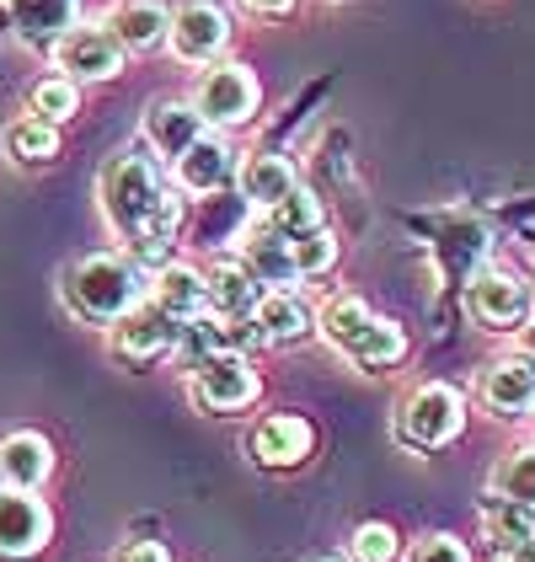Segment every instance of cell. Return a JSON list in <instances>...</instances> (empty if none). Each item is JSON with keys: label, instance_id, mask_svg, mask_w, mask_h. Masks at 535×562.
Instances as JSON below:
<instances>
[{"label": "cell", "instance_id": "4316f807", "mask_svg": "<svg viewBox=\"0 0 535 562\" xmlns=\"http://www.w3.org/2000/svg\"><path fill=\"white\" fill-rule=\"evenodd\" d=\"M492 498H509V504H525L535 509V445H514L488 476Z\"/></svg>", "mask_w": 535, "mask_h": 562}, {"label": "cell", "instance_id": "4dcf8cb0", "mask_svg": "<svg viewBox=\"0 0 535 562\" xmlns=\"http://www.w3.org/2000/svg\"><path fill=\"white\" fill-rule=\"evenodd\" d=\"M332 262H338V236H332L327 225L295 241V273H300V279H311V273H327Z\"/></svg>", "mask_w": 535, "mask_h": 562}, {"label": "cell", "instance_id": "d590c367", "mask_svg": "<svg viewBox=\"0 0 535 562\" xmlns=\"http://www.w3.org/2000/svg\"><path fill=\"white\" fill-rule=\"evenodd\" d=\"M509 562H535V536H525V541L509 552Z\"/></svg>", "mask_w": 535, "mask_h": 562}, {"label": "cell", "instance_id": "7a4b0ae2", "mask_svg": "<svg viewBox=\"0 0 535 562\" xmlns=\"http://www.w3.org/2000/svg\"><path fill=\"white\" fill-rule=\"evenodd\" d=\"M96 199H102V215L113 225V236L129 241L134 231L145 225V215L167 199V182H161V167L145 156V150H124L102 167V182H96Z\"/></svg>", "mask_w": 535, "mask_h": 562}, {"label": "cell", "instance_id": "cb8c5ba5", "mask_svg": "<svg viewBox=\"0 0 535 562\" xmlns=\"http://www.w3.org/2000/svg\"><path fill=\"white\" fill-rule=\"evenodd\" d=\"M343 359L358 364V370H369V375H380V370H391V364L407 359V333H401L391 316H369V327L358 333V344Z\"/></svg>", "mask_w": 535, "mask_h": 562}, {"label": "cell", "instance_id": "ac0fdd59", "mask_svg": "<svg viewBox=\"0 0 535 562\" xmlns=\"http://www.w3.org/2000/svg\"><path fill=\"white\" fill-rule=\"evenodd\" d=\"M0 472H5V487L16 493H38L54 472V445H48L38 429H16L0 439Z\"/></svg>", "mask_w": 535, "mask_h": 562}, {"label": "cell", "instance_id": "f35d334b", "mask_svg": "<svg viewBox=\"0 0 535 562\" xmlns=\"http://www.w3.org/2000/svg\"><path fill=\"white\" fill-rule=\"evenodd\" d=\"M0 493H5V472H0Z\"/></svg>", "mask_w": 535, "mask_h": 562}, {"label": "cell", "instance_id": "2e32d148", "mask_svg": "<svg viewBox=\"0 0 535 562\" xmlns=\"http://www.w3.org/2000/svg\"><path fill=\"white\" fill-rule=\"evenodd\" d=\"M316 434L306 418H295V413H273L263 418L258 429H252V456H258V467H273V472H289V467H300L306 456H311Z\"/></svg>", "mask_w": 535, "mask_h": 562}, {"label": "cell", "instance_id": "30bf717a", "mask_svg": "<svg viewBox=\"0 0 535 562\" xmlns=\"http://www.w3.org/2000/svg\"><path fill=\"white\" fill-rule=\"evenodd\" d=\"M107 344H113V353H118L124 364H150V359L172 353V344H178V322L161 316L150 301H139L107 327Z\"/></svg>", "mask_w": 535, "mask_h": 562}, {"label": "cell", "instance_id": "d6986e66", "mask_svg": "<svg viewBox=\"0 0 535 562\" xmlns=\"http://www.w3.org/2000/svg\"><path fill=\"white\" fill-rule=\"evenodd\" d=\"M252 327H258L263 344L289 348V344H300V338H311L316 316L295 290H263V301H258V311H252Z\"/></svg>", "mask_w": 535, "mask_h": 562}, {"label": "cell", "instance_id": "8992f818", "mask_svg": "<svg viewBox=\"0 0 535 562\" xmlns=\"http://www.w3.org/2000/svg\"><path fill=\"white\" fill-rule=\"evenodd\" d=\"M187 386H193V402L204 413H241V407H252L263 396V381H258V370H252L247 353H215V359H204Z\"/></svg>", "mask_w": 535, "mask_h": 562}, {"label": "cell", "instance_id": "5b68a950", "mask_svg": "<svg viewBox=\"0 0 535 562\" xmlns=\"http://www.w3.org/2000/svg\"><path fill=\"white\" fill-rule=\"evenodd\" d=\"M466 316L482 327V333H520L531 322V284L503 268V262H488L471 273L466 284Z\"/></svg>", "mask_w": 535, "mask_h": 562}, {"label": "cell", "instance_id": "5bb4252c", "mask_svg": "<svg viewBox=\"0 0 535 562\" xmlns=\"http://www.w3.org/2000/svg\"><path fill=\"white\" fill-rule=\"evenodd\" d=\"M241 268L263 284V290H295V241L289 236H278L273 225H252L247 236H241Z\"/></svg>", "mask_w": 535, "mask_h": 562}, {"label": "cell", "instance_id": "e575fe53", "mask_svg": "<svg viewBox=\"0 0 535 562\" xmlns=\"http://www.w3.org/2000/svg\"><path fill=\"white\" fill-rule=\"evenodd\" d=\"M252 16H289L295 11V0H241Z\"/></svg>", "mask_w": 535, "mask_h": 562}, {"label": "cell", "instance_id": "44dd1931", "mask_svg": "<svg viewBox=\"0 0 535 562\" xmlns=\"http://www.w3.org/2000/svg\"><path fill=\"white\" fill-rule=\"evenodd\" d=\"M204 284H209V311L225 316V322H252V311L263 301V284L241 268V258L215 262V268L204 273Z\"/></svg>", "mask_w": 535, "mask_h": 562}, {"label": "cell", "instance_id": "ba28073f", "mask_svg": "<svg viewBox=\"0 0 535 562\" xmlns=\"http://www.w3.org/2000/svg\"><path fill=\"white\" fill-rule=\"evenodd\" d=\"M54 536V515L38 493H0V562H27L38 558Z\"/></svg>", "mask_w": 535, "mask_h": 562}, {"label": "cell", "instance_id": "8d00e7d4", "mask_svg": "<svg viewBox=\"0 0 535 562\" xmlns=\"http://www.w3.org/2000/svg\"><path fill=\"white\" fill-rule=\"evenodd\" d=\"M520 333H525V353H531V359H535V316H531V322H525V327H520Z\"/></svg>", "mask_w": 535, "mask_h": 562}, {"label": "cell", "instance_id": "6da1fadb", "mask_svg": "<svg viewBox=\"0 0 535 562\" xmlns=\"http://www.w3.org/2000/svg\"><path fill=\"white\" fill-rule=\"evenodd\" d=\"M139 295H145V268L118 252H91L65 279V301L91 327H113L129 305H139Z\"/></svg>", "mask_w": 535, "mask_h": 562}, {"label": "cell", "instance_id": "e0dca14e", "mask_svg": "<svg viewBox=\"0 0 535 562\" xmlns=\"http://www.w3.org/2000/svg\"><path fill=\"white\" fill-rule=\"evenodd\" d=\"M124 54H150V48L167 44V27H172V11L161 0H118L102 22Z\"/></svg>", "mask_w": 535, "mask_h": 562}, {"label": "cell", "instance_id": "d6a6232c", "mask_svg": "<svg viewBox=\"0 0 535 562\" xmlns=\"http://www.w3.org/2000/svg\"><path fill=\"white\" fill-rule=\"evenodd\" d=\"M407 562H471V552H466V547H460L455 536L434 530V536H418V541H412Z\"/></svg>", "mask_w": 535, "mask_h": 562}, {"label": "cell", "instance_id": "52a82bcc", "mask_svg": "<svg viewBox=\"0 0 535 562\" xmlns=\"http://www.w3.org/2000/svg\"><path fill=\"white\" fill-rule=\"evenodd\" d=\"M167 44L182 65H215L230 44V16H225L215 0H182L172 11V27H167Z\"/></svg>", "mask_w": 535, "mask_h": 562}, {"label": "cell", "instance_id": "1f68e13d", "mask_svg": "<svg viewBox=\"0 0 535 562\" xmlns=\"http://www.w3.org/2000/svg\"><path fill=\"white\" fill-rule=\"evenodd\" d=\"M349 552H354V562H391L397 558V530L380 525V519H369V525H358L354 530Z\"/></svg>", "mask_w": 535, "mask_h": 562}, {"label": "cell", "instance_id": "ffe728a7", "mask_svg": "<svg viewBox=\"0 0 535 562\" xmlns=\"http://www.w3.org/2000/svg\"><path fill=\"white\" fill-rule=\"evenodd\" d=\"M150 305L182 327L187 316L209 311V284H204V273L187 268V262H161V268H156V284H150Z\"/></svg>", "mask_w": 535, "mask_h": 562}, {"label": "cell", "instance_id": "f1b7e54d", "mask_svg": "<svg viewBox=\"0 0 535 562\" xmlns=\"http://www.w3.org/2000/svg\"><path fill=\"white\" fill-rule=\"evenodd\" d=\"M268 225H273L278 236L300 241V236H311V231H321V225H327V215H321V199H316L311 188H295L289 199H278V204L268 210Z\"/></svg>", "mask_w": 535, "mask_h": 562}, {"label": "cell", "instance_id": "8fae6325", "mask_svg": "<svg viewBox=\"0 0 535 562\" xmlns=\"http://www.w3.org/2000/svg\"><path fill=\"white\" fill-rule=\"evenodd\" d=\"M477 396L488 402V413L498 418H520V413H531L535 402V359L520 348V353H498L492 364H482V375H477Z\"/></svg>", "mask_w": 535, "mask_h": 562}, {"label": "cell", "instance_id": "f546056e", "mask_svg": "<svg viewBox=\"0 0 535 562\" xmlns=\"http://www.w3.org/2000/svg\"><path fill=\"white\" fill-rule=\"evenodd\" d=\"M33 113L48 119V124H65V119H76L81 113V87L70 81V76H48L33 87Z\"/></svg>", "mask_w": 535, "mask_h": 562}, {"label": "cell", "instance_id": "83f0119b", "mask_svg": "<svg viewBox=\"0 0 535 562\" xmlns=\"http://www.w3.org/2000/svg\"><path fill=\"white\" fill-rule=\"evenodd\" d=\"M482 525H488L492 552H503V558H509L525 536H535V509L509 504V498H488V504H482Z\"/></svg>", "mask_w": 535, "mask_h": 562}, {"label": "cell", "instance_id": "d4e9b609", "mask_svg": "<svg viewBox=\"0 0 535 562\" xmlns=\"http://www.w3.org/2000/svg\"><path fill=\"white\" fill-rule=\"evenodd\" d=\"M0 150L11 156V161H27V167H44L59 156V124H48L38 113H27V119H16V124H5L0 134Z\"/></svg>", "mask_w": 535, "mask_h": 562}, {"label": "cell", "instance_id": "9c48e42d", "mask_svg": "<svg viewBox=\"0 0 535 562\" xmlns=\"http://www.w3.org/2000/svg\"><path fill=\"white\" fill-rule=\"evenodd\" d=\"M54 65H59V76H70V81H113L118 70H124V48L118 38L96 22V27H70L59 44H54Z\"/></svg>", "mask_w": 535, "mask_h": 562}, {"label": "cell", "instance_id": "836d02e7", "mask_svg": "<svg viewBox=\"0 0 535 562\" xmlns=\"http://www.w3.org/2000/svg\"><path fill=\"white\" fill-rule=\"evenodd\" d=\"M113 562H172V558H167V547H156V541H134V547H124Z\"/></svg>", "mask_w": 535, "mask_h": 562}, {"label": "cell", "instance_id": "484cf974", "mask_svg": "<svg viewBox=\"0 0 535 562\" xmlns=\"http://www.w3.org/2000/svg\"><path fill=\"white\" fill-rule=\"evenodd\" d=\"M369 316H375V311L358 301V295H332V301L321 305V316H316V333L338 348V353H349V348L358 344V333L369 327Z\"/></svg>", "mask_w": 535, "mask_h": 562}, {"label": "cell", "instance_id": "4fadbf2b", "mask_svg": "<svg viewBox=\"0 0 535 562\" xmlns=\"http://www.w3.org/2000/svg\"><path fill=\"white\" fill-rule=\"evenodd\" d=\"M5 22L27 48H54L81 22V0H5Z\"/></svg>", "mask_w": 535, "mask_h": 562}, {"label": "cell", "instance_id": "ab89813d", "mask_svg": "<svg viewBox=\"0 0 535 562\" xmlns=\"http://www.w3.org/2000/svg\"><path fill=\"white\" fill-rule=\"evenodd\" d=\"M531 413H535V402H531Z\"/></svg>", "mask_w": 535, "mask_h": 562}, {"label": "cell", "instance_id": "9a60e30c", "mask_svg": "<svg viewBox=\"0 0 535 562\" xmlns=\"http://www.w3.org/2000/svg\"><path fill=\"white\" fill-rule=\"evenodd\" d=\"M236 188H241L247 204L273 210L278 199H289V193L300 188V177H295V161L278 156V150H247V156L236 161Z\"/></svg>", "mask_w": 535, "mask_h": 562}, {"label": "cell", "instance_id": "277c9868", "mask_svg": "<svg viewBox=\"0 0 535 562\" xmlns=\"http://www.w3.org/2000/svg\"><path fill=\"white\" fill-rule=\"evenodd\" d=\"M460 429H466V396L455 386H445V381L418 386L397 413V439L412 445V450H440Z\"/></svg>", "mask_w": 535, "mask_h": 562}, {"label": "cell", "instance_id": "74e56055", "mask_svg": "<svg viewBox=\"0 0 535 562\" xmlns=\"http://www.w3.org/2000/svg\"><path fill=\"white\" fill-rule=\"evenodd\" d=\"M531 311H535V268H531Z\"/></svg>", "mask_w": 535, "mask_h": 562}, {"label": "cell", "instance_id": "3957f363", "mask_svg": "<svg viewBox=\"0 0 535 562\" xmlns=\"http://www.w3.org/2000/svg\"><path fill=\"white\" fill-rule=\"evenodd\" d=\"M258 102H263L258 76L247 65H236V59H215L193 81V97H187V108L204 119V130H241L258 113Z\"/></svg>", "mask_w": 535, "mask_h": 562}, {"label": "cell", "instance_id": "7c38bea8", "mask_svg": "<svg viewBox=\"0 0 535 562\" xmlns=\"http://www.w3.org/2000/svg\"><path fill=\"white\" fill-rule=\"evenodd\" d=\"M172 172H178V188L182 193H220L225 182L236 177V150H230V139L220 130H204L187 150H182L178 161H172Z\"/></svg>", "mask_w": 535, "mask_h": 562}, {"label": "cell", "instance_id": "603a6c76", "mask_svg": "<svg viewBox=\"0 0 535 562\" xmlns=\"http://www.w3.org/2000/svg\"><path fill=\"white\" fill-rule=\"evenodd\" d=\"M182 215H187V210H182V199H172V193H167V199H161V204L145 215V225L129 236V252H134V262H139V268H156V262L172 258L178 231H182Z\"/></svg>", "mask_w": 535, "mask_h": 562}, {"label": "cell", "instance_id": "7402d4cb", "mask_svg": "<svg viewBox=\"0 0 535 562\" xmlns=\"http://www.w3.org/2000/svg\"><path fill=\"white\" fill-rule=\"evenodd\" d=\"M198 134H204V119H198L187 102H156L150 119H145V145H150L156 156H167V161H178Z\"/></svg>", "mask_w": 535, "mask_h": 562}]
</instances>
